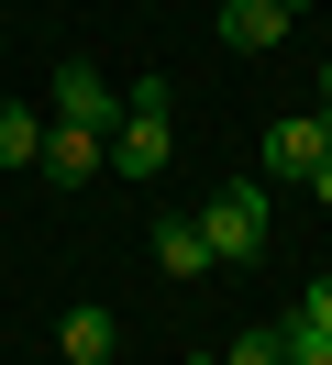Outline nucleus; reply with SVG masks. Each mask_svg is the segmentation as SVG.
<instances>
[{"label":"nucleus","instance_id":"nucleus-1","mask_svg":"<svg viewBox=\"0 0 332 365\" xmlns=\"http://www.w3.org/2000/svg\"><path fill=\"white\" fill-rule=\"evenodd\" d=\"M188 222H199V244H211V266H255V255H266V188L233 178V188H211Z\"/></svg>","mask_w":332,"mask_h":365},{"label":"nucleus","instance_id":"nucleus-2","mask_svg":"<svg viewBox=\"0 0 332 365\" xmlns=\"http://www.w3.org/2000/svg\"><path fill=\"white\" fill-rule=\"evenodd\" d=\"M44 122H78V133H111L122 122V89H111L89 56H66L56 78H44Z\"/></svg>","mask_w":332,"mask_h":365},{"label":"nucleus","instance_id":"nucleus-3","mask_svg":"<svg viewBox=\"0 0 332 365\" xmlns=\"http://www.w3.org/2000/svg\"><path fill=\"white\" fill-rule=\"evenodd\" d=\"M34 166H44L56 188H89V178H111V133H78V122H44Z\"/></svg>","mask_w":332,"mask_h":365},{"label":"nucleus","instance_id":"nucleus-4","mask_svg":"<svg viewBox=\"0 0 332 365\" xmlns=\"http://www.w3.org/2000/svg\"><path fill=\"white\" fill-rule=\"evenodd\" d=\"M321 155H332V122L321 111H277L266 122V178H310Z\"/></svg>","mask_w":332,"mask_h":365},{"label":"nucleus","instance_id":"nucleus-5","mask_svg":"<svg viewBox=\"0 0 332 365\" xmlns=\"http://www.w3.org/2000/svg\"><path fill=\"white\" fill-rule=\"evenodd\" d=\"M299 11H310V0H221V45H233V56H266V45H288Z\"/></svg>","mask_w":332,"mask_h":365},{"label":"nucleus","instance_id":"nucleus-6","mask_svg":"<svg viewBox=\"0 0 332 365\" xmlns=\"http://www.w3.org/2000/svg\"><path fill=\"white\" fill-rule=\"evenodd\" d=\"M111 343H122V321H111L100 299H78V310L56 321V354H66V365H111Z\"/></svg>","mask_w":332,"mask_h":365},{"label":"nucleus","instance_id":"nucleus-7","mask_svg":"<svg viewBox=\"0 0 332 365\" xmlns=\"http://www.w3.org/2000/svg\"><path fill=\"white\" fill-rule=\"evenodd\" d=\"M155 266H166V277H211V244H199L188 210H166V222H155Z\"/></svg>","mask_w":332,"mask_h":365},{"label":"nucleus","instance_id":"nucleus-8","mask_svg":"<svg viewBox=\"0 0 332 365\" xmlns=\"http://www.w3.org/2000/svg\"><path fill=\"white\" fill-rule=\"evenodd\" d=\"M34 144H44V111L34 100H0V166H34Z\"/></svg>","mask_w":332,"mask_h":365},{"label":"nucleus","instance_id":"nucleus-9","mask_svg":"<svg viewBox=\"0 0 332 365\" xmlns=\"http://www.w3.org/2000/svg\"><path fill=\"white\" fill-rule=\"evenodd\" d=\"M277 343H288V354H277V365H332V332H321V321H288V332H277Z\"/></svg>","mask_w":332,"mask_h":365},{"label":"nucleus","instance_id":"nucleus-10","mask_svg":"<svg viewBox=\"0 0 332 365\" xmlns=\"http://www.w3.org/2000/svg\"><path fill=\"white\" fill-rule=\"evenodd\" d=\"M277 354H288V343H277V321H266V332H243V343H233L221 365H277Z\"/></svg>","mask_w":332,"mask_h":365},{"label":"nucleus","instance_id":"nucleus-11","mask_svg":"<svg viewBox=\"0 0 332 365\" xmlns=\"http://www.w3.org/2000/svg\"><path fill=\"white\" fill-rule=\"evenodd\" d=\"M288 321H321V332H332V266H321V277L299 288V310H288Z\"/></svg>","mask_w":332,"mask_h":365},{"label":"nucleus","instance_id":"nucleus-12","mask_svg":"<svg viewBox=\"0 0 332 365\" xmlns=\"http://www.w3.org/2000/svg\"><path fill=\"white\" fill-rule=\"evenodd\" d=\"M310 200H321V210H332V155H321V166H310Z\"/></svg>","mask_w":332,"mask_h":365},{"label":"nucleus","instance_id":"nucleus-13","mask_svg":"<svg viewBox=\"0 0 332 365\" xmlns=\"http://www.w3.org/2000/svg\"><path fill=\"white\" fill-rule=\"evenodd\" d=\"M211 365H221V354H211Z\"/></svg>","mask_w":332,"mask_h":365}]
</instances>
